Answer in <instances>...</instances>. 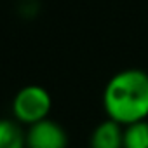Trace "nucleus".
I'll return each instance as SVG.
<instances>
[{"label": "nucleus", "instance_id": "2", "mask_svg": "<svg viewBox=\"0 0 148 148\" xmlns=\"http://www.w3.org/2000/svg\"><path fill=\"white\" fill-rule=\"evenodd\" d=\"M52 108V98L42 86H26L12 99V113L18 122L32 125L47 119Z\"/></svg>", "mask_w": 148, "mask_h": 148}, {"label": "nucleus", "instance_id": "1", "mask_svg": "<svg viewBox=\"0 0 148 148\" xmlns=\"http://www.w3.org/2000/svg\"><path fill=\"white\" fill-rule=\"evenodd\" d=\"M103 108L108 119L125 125L148 119V73L141 68L117 71L103 91Z\"/></svg>", "mask_w": 148, "mask_h": 148}, {"label": "nucleus", "instance_id": "3", "mask_svg": "<svg viewBox=\"0 0 148 148\" xmlns=\"http://www.w3.org/2000/svg\"><path fill=\"white\" fill-rule=\"evenodd\" d=\"M26 136V148H66L68 146V134L61 124L44 119L28 125Z\"/></svg>", "mask_w": 148, "mask_h": 148}, {"label": "nucleus", "instance_id": "6", "mask_svg": "<svg viewBox=\"0 0 148 148\" xmlns=\"http://www.w3.org/2000/svg\"><path fill=\"white\" fill-rule=\"evenodd\" d=\"M124 148H148V119L124 127Z\"/></svg>", "mask_w": 148, "mask_h": 148}, {"label": "nucleus", "instance_id": "4", "mask_svg": "<svg viewBox=\"0 0 148 148\" xmlns=\"http://www.w3.org/2000/svg\"><path fill=\"white\" fill-rule=\"evenodd\" d=\"M91 148H124V125L108 119L99 122L89 141Z\"/></svg>", "mask_w": 148, "mask_h": 148}, {"label": "nucleus", "instance_id": "5", "mask_svg": "<svg viewBox=\"0 0 148 148\" xmlns=\"http://www.w3.org/2000/svg\"><path fill=\"white\" fill-rule=\"evenodd\" d=\"M0 148H26V136L18 122L0 119Z\"/></svg>", "mask_w": 148, "mask_h": 148}]
</instances>
